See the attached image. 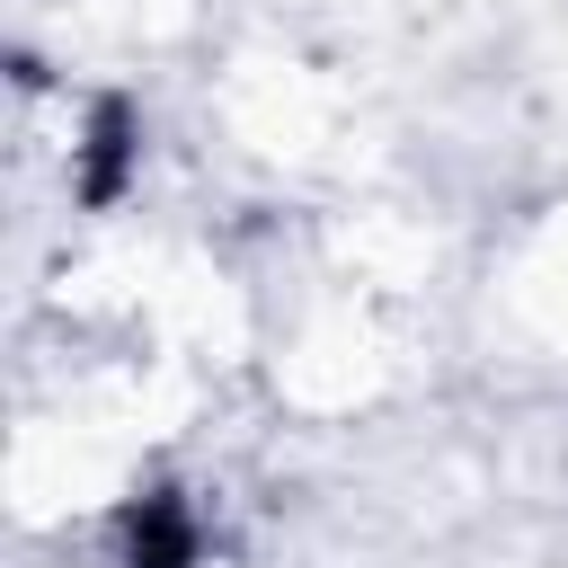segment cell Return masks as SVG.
Wrapping results in <instances>:
<instances>
[{"label": "cell", "mask_w": 568, "mask_h": 568, "mask_svg": "<svg viewBox=\"0 0 568 568\" xmlns=\"http://www.w3.org/2000/svg\"><path fill=\"white\" fill-rule=\"evenodd\" d=\"M115 550L124 568H204V524L178 488H133L115 515Z\"/></svg>", "instance_id": "obj_2"}, {"label": "cell", "mask_w": 568, "mask_h": 568, "mask_svg": "<svg viewBox=\"0 0 568 568\" xmlns=\"http://www.w3.org/2000/svg\"><path fill=\"white\" fill-rule=\"evenodd\" d=\"M133 169H142V106H133L124 89H106V98L89 106V124H80V151H71V195H80L89 213H106V204H124Z\"/></svg>", "instance_id": "obj_1"}]
</instances>
